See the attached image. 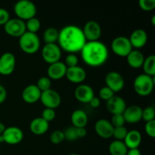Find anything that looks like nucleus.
<instances>
[{
	"instance_id": "ea45409f",
	"label": "nucleus",
	"mask_w": 155,
	"mask_h": 155,
	"mask_svg": "<svg viewBox=\"0 0 155 155\" xmlns=\"http://www.w3.org/2000/svg\"><path fill=\"white\" fill-rule=\"evenodd\" d=\"M145 131L149 137L154 138L155 136V120L146 122L145 126Z\"/></svg>"
},
{
	"instance_id": "bb28decb",
	"label": "nucleus",
	"mask_w": 155,
	"mask_h": 155,
	"mask_svg": "<svg viewBox=\"0 0 155 155\" xmlns=\"http://www.w3.org/2000/svg\"><path fill=\"white\" fill-rule=\"evenodd\" d=\"M144 74L151 77L155 76V56L154 54L148 56L145 58L144 63L142 64Z\"/></svg>"
},
{
	"instance_id": "7ed1b4c3",
	"label": "nucleus",
	"mask_w": 155,
	"mask_h": 155,
	"mask_svg": "<svg viewBox=\"0 0 155 155\" xmlns=\"http://www.w3.org/2000/svg\"><path fill=\"white\" fill-rule=\"evenodd\" d=\"M154 77L142 74L138 75L133 82V88L136 93L140 96L149 95L154 90Z\"/></svg>"
},
{
	"instance_id": "f257e3e1",
	"label": "nucleus",
	"mask_w": 155,
	"mask_h": 155,
	"mask_svg": "<svg viewBox=\"0 0 155 155\" xmlns=\"http://www.w3.org/2000/svg\"><path fill=\"white\" fill-rule=\"evenodd\" d=\"M58 42L61 50L69 54H75L80 52L86 40L80 27L70 24L64 27L59 31Z\"/></svg>"
},
{
	"instance_id": "a878e982",
	"label": "nucleus",
	"mask_w": 155,
	"mask_h": 155,
	"mask_svg": "<svg viewBox=\"0 0 155 155\" xmlns=\"http://www.w3.org/2000/svg\"><path fill=\"white\" fill-rule=\"evenodd\" d=\"M109 152L110 155H127L128 148L124 141L114 140L109 145Z\"/></svg>"
},
{
	"instance_id": "1a4fd4ad",
	"label": "nucleus",
	"mask_w": 155,
	"mask_h": 155,
	"mask_svg": "<svg viewBox=\"0 0 155 155\" xmlns=\"http://www.w3.org/2000/svg\"><path fill=\"white\" fill-rule=\"evenodd\" d=\"M45 107V108L55 109L58 107L61 102V97L56 90L50 89L48 90L41 92L39 99Z\"/></svg>"
},
{
	"instance_id": "0eeeda50",
	"label": "nucleus",
	"mask_w": 155,
	"mask_h": 155,
	"mask_svg": "<svg viewBox=\"0 0 155 155\" xmlns=\"http://www.w3.org/2000/svg\"><path fill=\"white\" fill-rule=\"evenodd\" d=\"M5 32L12 37L20 38L26 30L25 22L19 18H10L4 25Z\"/></svg>"
},
{
	"instance_id": "72a5a7b5",
	"label": "nucleus",
	"mask_w": 155,
	"mask_h": 155,
	"mask_svg": "<svg viewBox=\"0 0 155 155\" xmlns=\"http://www.w3.org/2000/svg\"><path fill=\"white\" fill-rule=\"evenodd\" d=\"M155 118V110L152 106H148L142 109V120L145 122L154 120Z\"/></svg>"
},
{
	"instance_id": "c9c22d12",
	"label": "nucleus",
	"mask_w": 155,
	"mask_h": 155,
	"mask_svg": "<svg viewBox=\"0 0 155 155\" xmlns=\"http://www.w3.org/2000/svg\"><path fill=\"white\" fill-rule=\"evenodd\" d=\"M64 63L67 68H73L78 65L79 58L76 54H68L65 58Z\"/></svg>"
},
{
	"instance_id": "09e8293b",
	"label": "nucleus",
	"mask_w": 155,
	"mask_h": 155,
	"mask_svg": "<svg viewBox=\"0 0 155 155\" xmlns=\"http://www.w3.org/2000/svg\"><path fill=\"white\" fill-rule=\"evenodd\" d=\"M0 142H4V139H3V137L2 135H0Z\"/></svg>"
},
{
	"instance_id": "4c0bfd02",
	"label": "nucleus",
	"mask_w": 155,
	"mask_h": 155,
	"mask_svg": "<svg viewBox=\"0 0 155 155\" xmlns=\"http://www.w3.org/2000/svg\"><path fill=\"white\" fill-rule=\"evenodd\" d=\"M56 113L55 110L54 109L51 108H45L42 112V117H41L42 119L45 120V121H47L48 123L51 122L55 118Z\"/></svg>"
},
{
	"instance_id": "412c9836",
	"label": "nucleus",
	"mask_w": 155,
	"mask_h": 155,
	"mask_svg": "<svg viewBox=\"0 0 155 155\" xmlns=\"http://www.w3.org/2000/svg\"><path fill=\"white\" fill-rule=\"evenodd\" d=\"M133 48H140L145 46L148 41V34L143 29H136L133 30L129 37Z\"/></svg>"
},
{
	"instance_id": "423d86ee",
	"label": "nucleus",
	"mask_w": 155,
	"mask_h": 155,
	"mask_svg": "<svg viewBox=\"0 0 155 155\" xmlns=\"http://www.w3.org/2000/svg\"><path fill=\"white\" fill-rule=\"evenodd\" d=\"M110 47L113 52L116 55L122 58L127 57L130 54V51L133 49L129 38L124 36L115 37L112 40Z\"/></svg>"
},
{
	"instance_id": "473e14b6",
	"label": "nucleus",
	"mask_w": 155,
	"mask_h": 155,
	"mask_svg": "<svg viewBox=\"0 0 155 155\" xmlns=\"http://www.w3.org/2000/svg\"><path fill=\"white\" fill-rule=\"evenodd\" d=\"M64 132V135L65 140L69 141V142H74L78 139V136H77V128L73 126L71 127H68L66 130Z\"/></svg>"
},
{
	"instance_id": "49530a36",
	"label": "nucleus",
	"mask_w": 155,
	"mask_h": 155,
	"mask_svg": "<svg viewBox=\"0 0 155 155\" xmlns=\"http://www.w3.org/2000/svg\"><path fill=\"white\" fill-rule=\"evenodd\" d=\"M5 128H6L5 126L2 123L0 122V135L2 134L3 132H4V130H5Z\"/></svg>"
},
{
	"instance_id": "5701e85b",
	"label": "nucleus",
	"mask_w": 155,
	"mask_h": 155,
	"mask_svg": "<svg viewBox=\"0 0 155 155\" xmlns=\"http://www.w3.org/2000/svg\"><path fill=\"white\" fill-rule=\"evenodd\" d=\"M126 58L129 66L134 69H139L142 68L145 61V56L143 53L138 49L132 50Z\"/></svg>"
},
{
	"instance_id": "a18cd8bd",
	"label": "nucleus",
	"mask_w": 155,
	"mask_h": 155,
	"mask_svg": "<svg viewBox=\"0 0 155 155\" xmlns=\"http://www.w3.org/2000/svg\"><path fill=\"white\" fill-rule=\"evenodd\" d=\"M127 155H141V151L139 148L128 149Z\"/></svg>"
},
{
	"instance_id": "a211bd4d",
	"label": "nucleus",
	"mask_w": 155,
	"mask_h": 155,
	"mask_svg": "<svg viewBox=\"0 0 155 155\" xmlns=\"http://www.w3.org/2000/svg\"><path fill=\"white\" fill-rule=\"evenodd\" d=\"M123 115L126 123L130 124H137L142 120V108L138 105L129 106L125 109Z\"/></svg>"
},
{
	"instance_id": "393cba45",
	"label": "nucleus",
	"mask_w": 155,
	"mask_h": 155,
	"mask_svg": "<svg viewBox=\"0 0 155 155\" xmlns=\"http://www.w3.org/2000/svg\"><path fill=\"white\" fill-rule=\"evenodd\" d=\"M71 120L73 127L76 128L86 127L88 124L87 114L83 110L77 109L72 113L71 116Z\"/></svg>"
},
{
	"instance_id": "f3484780",
	"label": "nucleus",
	"mask_w": 155,
	"mask_h": 155,
	"mask_svg": "<svg viewBox=\"0 0 155 155\" xmlns=\"http://www.w3.org/2000/svg\"><path fill=\"white\" fill-rule=\"evenodd\" d=\"M67 67L64 63L61 61L49 64L47 69V77L52 80H58L65 77L67 72Z\"/></svg>"
},
{
	"instance_id": "dca6fc26",
	"label": "nucleus",
	"mask_w": 155,
	"mask_h": 155,
	"mask_svg": "<svg viewBox=\"0 0 155 155\" xmlns=\"http://www.w3.org/2000/svg\"><path fill=\"white\" fill-rule=\"evenodd\" d=\"M95 131L102 139H110L113 136L114 127L108 120L100 119L95 123Z\"/></svg>"
},
{
	"instance_id": "6ab92c4d",
	"label": "nucleus",
	"mask_w": 155,
	"mask_h": 155,
	"mask_svg": "<svg viewBox=\"0 0 155 155\" xmlns=\"http://www.w3.org/2000/svg\"><path fill=\"white\" fill-rule=\"evenodd\" d=\"M41 92L36 85L30 84L24 88L21 96L24 101L27 104H34L40 99Z\"/></svg>"
},
{
	"instance_id": "2f4dec72",
	"label": "nucleus",
	"mask_w": 155,
	"mask_h": 155,
	"mask_svg": "<svg viewBox=\"0 0 155 155\" xmlns=\"http://www.w3.org/2000/svg\"><path fill=\"white\" fill-rule=\"evenodd\" d=\"M49 139L50 142H51V143L54 144V145H58V144L61 143L64 140H65L64 132L58 130H54V131H53L52 133L50 134Z\"/></svg>"
},
{
	"instance_id": "ddd939ff",
	"label": "nucleus",
	"mask_w": 155,
	"mask_h": 155,
	"mask_svg": "<svg viewBox=\"0 0 155 155\" xmlns=\"http://www.w3.org/2000/svg\"><path fill=\"white\" fill-rule=\"evenodd\" d=\"M4 142L8 145H17L22 142L24 139V132L18 127H9L5 128L2 134Z\"/></svg>"
},
{
	"instance_id": "e433bc0d",
	"label": "nucleus",
	"mask_w": 155,
	"mask_h": 155,
	"mask_svg": "<svg viewBox=\"0 0 155 155\" xmlns=\"http://www.w3.org/2000/svg\"><path fill=\"white\" fill-rule=\"evenodd\" d=\"M139 5L143 11L150 12L155 8V0H139Z\"/></svg>"
},
{
	"instance_id": "39448f33",
	"label": "nucleus",
	"mask_w": 155,
	"mask_h": 155,
	"mask_svg": "<svg viewBox=\"0 0 155 155\" xmlns=\"http://www.w3.org/2000/svg\"><path fill=\"white\" fill-rule=\"evenodd\" d=\"M36 6L30 0H20L14 6V12L17 18L22 21H27L36 17Z\"/></svg>"
},
{
	"instance_id": "f8f14e48",
	"label": "nucleus",
	"mask_w": 155,
	"mask_h": 155,
	"mask_svg": "<svg viewBox=\"0 0 155 155\" xmlns=\"http://www.w3.org/2000/svg\"><path fill=\"white\" fill-rule=\"evenodd\" d=\"M16 66V58L12 52H5L0 57V74L11 75Z\"/></svg>"
},
{
	"instance_id": "aec40b11",
	"label": "nucleus",
	"mask_w": 155,
	"mask_h": 155,
	"mask_svg": "<svg viewBox=\"0 0 155 155\" xmlns=\"http://www.w3.org/2000/svg\"><path fill=\"white\" fill-rule=\"evenodd\" d=\"M65 77L70 82L77 84H81L86 78V72L80 66L73 67L67 68V72Z\"/></svg>"
},
{
	"instance_id": "9b49d317",
	"label": "nucleus",
	"mask_w": 155,
	"mask_h": 155,
	"mask_svg": "<svg viewBox=\"0 0 155 155\" xmlns=\"http://www.w3.org/2000/svg\"><path fill=\"white\" fill-rule=\"evenodd\" d=\"M82 30L86 42L98 41L102 33L101 25L95 21H89L86 22Z\"/></svg>"
},
{
	"instance_id": "de8ad7c7",
	"label": "nucleus",
	"mask_w": 155,
	"mask_h": 155,
	"mask_svg": "<svg viewBox=\"0 0 155 155\" xmlns=\"http://www.w3.org/2000/svg\"><path fill=\"white\" fill-rule=\"evenodd\" d=\"M151 23H152V25H155V15H153L152 18H151Z\"/></svg>"
},
{
	"instance_id": "37998d69",
	"label": "nucleus",
	"mask_w": 155,
	"mask_h": 155,
	"mask_svg": "<svg viewBox=\"0 0 155 155\" xmlns=\"http://www.w3.org/2000/svg\"><path fill=\"white\" fill-rule=\"evenodd\" d=\"M89 104H90L91 107H93V108H97V107H99L100 104H101V99H100L98 97L94 96L93 98L91 99V101H89Z\"/></svg>"
},
{
	"instance_id": "a19ab883",
	"label": "nucleus",
	"mask_w": 155,
	"mask_h": 155,
	"mask_svg": "<svg viewBox=\"0 0 155 155\" xmlns=\"http://www.w3.org/2000/svg\"><path fill=\"white\" fill-rule=\"evenodd\" d=\"M9 12L3 8H0V26H4L10 19Z\"/></svg>"
},
{
	"instance_id": "6e6552de",
	"label": "nucleus",
	"mask_w": 155,
	"mask_h": 155,
	"mask_svg": "<svg viewBox=\"0 0 155 155\" xmlns=\"http://www.w3.org/2000/svg\"><path fill=\"white\" fill-rule=\"evenodd\" d=\"M42 59L48 64L59 61L61 58V49L57 43L45 44L42 48Z\"/></svg>"
},
{
	"instance_id": "20e7f679",
	"label": "nucleus",
	"mask_w": 155,
	"mask_h": 155,
	"mask_svg": "<svg viewBox=\"0 0 155 155\" xmlns=\"http://www.w3.org/2000/svg\"><path fill=\"white\" fill-rule=\"evenodd\" d=\"M20 48L27 54H34L40 48V39L36 33L26 31L19 38Z\"/></svg>"
},
{
	"instance_id": "f03ea898",
	"label": "nucleus",
	"mask_w": 155,
	"mask_h": 155,
	"mask_svg": "<svg viewBox=\"0 0 155 155\" xmlns=\"http://www.w3.org/2000/svg\"><path fill=\"white\" fill-rule=\"evenodd\" d=\"M84 63L92 68L102 66L108 59V48L101 41L86 42L80 51Z\"/></svg>"
},
{
	"instance_id": "c03bdc74",
	"label": "nucleus",
	"mask_w": 155,
	"mask_h": 155,
	"mask_svg": "<svg viewBox=\"0 0 155 155\" xmlns=\"http://www.w3.org/2000/svg\"><path fill=\"white\" fill-rule=\"evenodd\" d=\"M77 133L78 139L85 137V136H86V134H87V131H86V129L85 128V127H82V128H77Z\"/></svg>"
},
{
	"instance_id": "cd10ccee",
	"label": "nucleus",
	"mask_w": 155,
	"mask_h": 155,
	"mask_svg": "<svg viewBox=\"0 0 155 155\" xmlns=\"http://www.w3.org/2000/svg\"><path fill=\"white\" fill-rule=\"evenodd\" d=\"M59 31L54 27H48L43 33V40L45 44L56 43L58 39Z\"/></svg>"
},
{
	"instance_id": "9d476101",
	"label": "nucleus",
	"mask_w": 155,
	"mask_h": 155,
	"mask_svg": "<svg viewBox=\"0 0 155 155\" xmlns=\"http://www.w3.org/2000/svg\"><path fill=\"white\" fill-rule=\"evenodd\" d=\"M105 86L111 89L114 92H118L124 89L125 80L124 77L117 71H110L107 73L104 78Z\"/></svg>"
},
{
	"instance_id": "4468645a",
	"label": "nucleus",
	"mask_w": 155,
	"mask_h": 155,
	"mask_svg": "<svg viewBox=\"0 0 155 155\" xmlns=\"http://www.w3.org/2000/svg\"><path fill=\"white\" fill-rule=\"evenodd\" d=\"M74 96L80 102L87 104L95 96V93L90 86L87 84H80L74 90Z\"/></svg>"
},
{
	"instance_id": "b1692460",
	"label": "nucleus",
	"mask_w": 155,
	"mask_h": 155,
	"mask_svg": "<svg viewBox=\"0 0 155 155\" xmlns=\"http://www.w3.org/2000/svg\"><path fill=\"white\" fill-rule=\"evenodd\" d=\"M124 142L128 149L139 148L142 142V135L140 132L136 130L128 131Z\"/></svg>"
},
{
	"instance_id": "2eb2a0df",
	"label": "nucleus",
	"mask_w": 155,
	"mask_h": 155,
	"mask_svg": "<svg viewBox=\"0 0 155 155\" xmlns=\"http://www.w3.org/2000/svg\"><path fill=\"white\" fill-rule=\"evenodd\" d=\"M106 107L107 110L114 115L123 114L127 106L126 101L122 97L114 95L110 99L107 101Z\"/></svg>"
},
{
	"instance_id": "c756f323",
	"label": "nucleus",
	"mask_w": 155,
	"mask_h": 155,
	"mask_svg": "<svg viewBox=\"0 0 155 155\" xmlns=\"http://www.w3.org/2000/svg\"><path fill=\"white\" fill-rule=\"evenodd\" d=\"M36 85L41 92H44L51 89V80L48 77H41Z\"/></svg>"
},
{
	"instance_id": "8fccbe9b",
	"label": "nucleus",
	"mask_w": 155,
	"mask_h": 155,
	"mask_svg": "<svg viewBox=\"0 0 155 155\" xmlns=\"http://www.w3.org/2000/svg\"><path fill=\"white\" fill-rule=\"evenodd\" d=\"M68 155H80V154H76V153H71V154H68Z\"/></svg>"
},
{
	"instance_id": "f704fd0d",
	"label": "nucleus",
	"mask_w": 155,
	"mask_h": 155,
	"mask_svg": "<svg viewBox=\"0 0 155 155\" xmlns=\"http://www.w3.org/2000/svg\"><path fill=\"white\" fill-rule=\"evenodd\" d=\"M114 95V92L106 86L101 88L99 92H98V98L106 101L110 99Z\"/></svg>"
},
{
	"instance_id": "58836bf2",
	"label": "nucleus",
	"mask_w": 155,
	"mask_h": 155,
	"mask_svg": "<svg viewBox=\"0 0 155 155\" xmlns=\"http://www.w3.org/2000/svg\"><path fill=\"white\" fill-rule=\"evenodd\" d=\"M110 121L114 127H123L126 123L123 114H114Z\"/></svg>"
},
{
	"instance_id": "4be33fe9",
	"label": "nucleus",
	"mask_w": 155,
	"mask_h": 155,
	"mask_svg": "<svg viewBox=\"0 0 155 155\" xmlns=\"http://www.w3.org/2000/svg\"><path fill=\"white\" fill-rule=\"evenodd\" d=\"M49 129V123L42 117H36L32 120L30 124V130L36 136H42L46 133Z\"/></svg>"
},
{
	"instance_id": "79ce46f5",
	"label": "nucleus",
	"mask_w": 155,
	"mask_h": 155,
	"mask_svg": "<svg viewBox=\"0 0 155 155\" xmlns=\"http://www.w3.org/2000/svg\"><path fill=\"white\" fill-rule=\"evenodd\" d=\"M7 98V90L3 86L0 85V104H2Z\"/></svg>"
},
{
	"instance_id": "7c9ffc66",
	"label": "nucleus",
	"mask_w": 155,
	"mask_h": 155,
	"mask_svg": "<svg viewBox=\"0 0 155 155\" xmlns=\"http://www.w3.org/2000/svg\"><path fill=\"white\" fill-rule=\"evenodd\" d=\"M127 133H128V130L124 126L119 127H114L113 136L112 137L114 138L115 140L124 141L127 136Z\"/></svg>"
},
{
	"instance_id": "c85d7f7f",
	"label": "nucleus",
	"mask_w": 155,
	"mask_h": 155,
	"mask_svg": "<svg viewBox=\"0 0 155 155\" xmlns=\"http://www.w3.org/2000/svg\"><path fill=\"white\" fill-rule=\"evenodd\" d=\"M26 24V30L30 33H36L41 27V22L36 17L27 20Z\"/></svg>"
}]
</instances>
